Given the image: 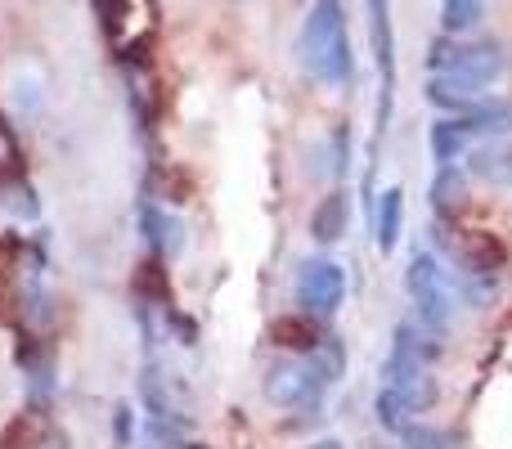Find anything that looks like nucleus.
I'll return each mask as SVG.
<instances>
[{
    "label": "nucleus",
    "instance_id": "nucleus-1",
    "mask_svg": "<svg viewBox=\"0 0 512 449\" xmlns=\"http://www.w3.org/2000/svg\"><path fill=\"white\" fill-rule=\"evenodd\" d=\"M297 59L319 86H346L355 72L342 0H315L297 36Z\"/></svg>",
    "mask_w": 512,
    "mask_h": 449
},
{
    "label": "nucleus",
    "instance_id": "nucleus-2",
    "mask_svg": "<svg viewBox=\"0 0 512 449\" xmlns=\"http://www.w3.org/2000/svg\"><path fill=\"white\" fill-rule=\"evenodd\" d=\"M405 288H409V301H414V315H418V328L432 337H445L450 333V319H454V283L450 274L441 270L432 252L418 247L409 256V270H405Z\"/></svg>",
    "mask_w": 512,
    "mask_h": 449
},
{
    "label": "nucleus",
    "instance_id": "nucleus-3",
    "mask_svg": "<svg viewBox=\"0 0 512 449\" xmlns=\"http://www.w3.org/2000/svg\"><path fill=\"white\" fill-rule=\"evenodd\" d=\"M369 41L378 59V126H373V158L391 126V99H396V32H391V0H369Z\"/></svg>",
    "mask_w": 512,
    "mask_h": 449
},
{
    "label": "nucleus",
    "instance_id": "nucleus-4",
    "mask_svg": "<svg viewBox=\"0 0 512 449\" xmlns=\"http://www.w3.org/2000/svg\"><path fill=\"white\" fill-rule=\"evenodd\" d=\"M436 247H445L459 274H499L508 261L504 243L486 229H450L445 221H436Z\"/></svg>",
    "mask_w": 512,
    "mask_h": 449
},
{
    "label": "nucleus",
    "instance_id": "nucleus-5",
    "mask_svg": "<svg viewBox=\"0 0 512 449\" xmlns=\"http://www.w3.org/2000/svg\"><path fill=\"white\" fill-rule=\"evenodd\" d=\"M265 400L283 409H319L328 382L319 378V369L310 360H279L265 369Z\"/></svg>",
    "mask_w": 512,
    "mask_h": 449
},
{
    "label": "nucleus",
    "instance_id": "nucleus-6",
    "mask_svg": "<svg viewBox=\"0 0 512 449\" xmlns=\"http://www.w3.org/2000/svg\"><path fill=\"white\" fill-rule=\"evenodd\" d=\"M346 301V270L328 256H315L297 270V306L306 315H333Z\"/></svg>",
    "mask_w": 512,
    "mask_h": 449
},
{
    "label": "nucleus",
    "instance_id": "nucleus-7",
    "mask_svg": "<svg viewBox=\"0 0 512 449\" xmlns=\"http://www.w3.org/2000/svg\"><path fill=\"white\" fill-rule=\"evenodd\" d=\"M270 342L279 346V351H297V355H310L324 346V328L315 324V315H279L270 324Z\"/></svg>",
    "mask_w": 512,
    "mask_h": 449
},
{
    "label": "nucleus",
    "instance_id": "nucleus-8",
    "mask_svg": "<svg viewBox=\"0 0 512 449\" xmlns=\"http://www.w3.org/2000/svg\"><path fill=\"white\" fill-rule=\"evenodd\" d=\"M468 171L495 189H512V144L486 140L477 149H468Z\"/></svg>",
    "mask_w": 512,
    "mask_h": 449
},
{
    "label": "nucleus",
    "instance_id": "nucleus-9",
    "mask_svg": "<svg viewBox=\"0 0 512 449\" xmlns=\"http://www.w3.org/2000/svg\"><path fill=\"white\" fill-rule=\"evenodd\" d=\"M472 149V131L463 117H441V122L432 126V158L436 167H459L463 158H468Z\"/></svg>",
    "mask_w": 512,
    "mask_h": 449
},
{
    "label": "nucleus",
    "instance_id": "nucleus-10",
    "mask_svg": "<svg viewBox=\"0 0 512 449\" xmlns=\"http://www.w3.org/2000/svg\"><path fill=\"white\" fill-rule=\"evenodd\" d=\"M346 221H351V198L342 189H333L328 198H319V207L310 212V238L315 243H337L346 234Z\"/></svg>",
    "mask_w": 512,
    "mask_h": 449
},
{
    "label": "nucleus",
    "instance_id": "nucleus-11",
    "mask_svg": "<svg viewBox=\"0 0 512 449\" xmlns=\"http://www.w3.org/2000/svg\"><path fill=\"white\" fill-rule=\"evenodd\" d=\"M140 225H144V238H149V247L158 256H176L180 247H185V225H180L171 212H162V207H153V203L144 207Z\"/></svg>",
    "mask_w": 512,
    "mask_h": 449
},
{
    "label": "nucleus",
    "instance_id": "nucleus-12",
    "mask_svg": "<svg viewBox=\"0 0 512 449\" xmlns=\"http://www.w3.org/2000/svg\"><path fill=\"white\" fill-rule=\"evenodd\" d=\"M400 229H405V194H400V189H387V194H378V207H373L378 252H396Z\"/></svg>",
    "mask_w": 512,
    "mask_h": 449
},
{
    "label": "nucleus",
    "instance_id": "nucleus-13",
    "mask_svg": "<svg viewBox=\"0 0 512 449\" xmlns=\"http://www.w3.org/2000/svg\"><path fill=\"white\" fill-rule=\"evenodd\" d=\"M45 436H50V423L36 409H23V414L9 418V427L0 432V449H41Z\"/></svg>",
    "mask_w": 512,
    "mask_h": 449
},
{
    "label": "nucleus",
    "instance_id": "nucleus-14",
    "mask_svg": "<svg viewBox=\"0 0 512 449\" xmlns=\"http://www.w3.org/2000/svg\"><path fill=\"white\" fill-rule=\"evenodd\" d=\"M463 198H468V180H463V171L459 167H436V180H432V207H436V216L459 212Z\"/></svg>",
    "mask_w": 512,
    "mask_h": 449
},
{
    "label": "nucleus",
    "instance_id": "nucleus-15",
    "mask_svg": "<svg viewBox=\"0 0 512 449\" xmlns=\"http://www.w3.org/2000/svg\"><path fill=\"white\" fill-rule=\"evenodd\" d=\"M463 122H468V131H472V140L477 135H508L512 131V104H472L468 113H463Z\"/></svg>",
    "mask_w": 512,
    "mask_h": 449
},
{
    "label": "nucleus",
    "instance_id": "nucleus-16",
    "mask_svg": "<svg viewBox=\"0 0 512 449\" xmlns=\"http://www.w3.org/2000/svg\"><path fill=\"white\" fill-rule=\"evenodd\" d=\"M373 414H378V423L387 427L391 436H400L409 423H414V414H409V405L400 400V391H391V387H382L378 391V400H373Z\"/></svg>",
    "mask_w": 512,
    "mask_h": 449
},
{
    "label": "nucleus",
    "instance_id": "nucleus-17",
    "mask_svg": "<svg viewBox=\"0 0 512 449\" xmlns=\"http://www.w3.org/2000/svg\"><path fill=\"white\" fill-rule=\"evenodd\" d=\"M400 445H405V449H459L454 432L432 427V423H409L405 432H400Z\"/></svg>",
    "mask_w": 512,
    "mask_h": 449
},
{
    "label": "nucleus",
    "instance_id": "nucleus-18",
    "mask_svg": "<svg viewBox=\"0 0 512 449\" xmlns=\"http://www.w3.org/2000/svg\"><path fill=\"white\" fill-rule=\"evenodd\" d=\"M481 9H486V0H445L441 5L445 32H463V27H472L481 18Z\"/></svg>",
    "mask_w": 512,
    "mask_h": 449
},
{
    "label": "nucleus",
    "instance_id": "nucleus-19",
    "mask_svg": "<svg viewBox=\"0 0 512 449\" xmlns=\"http://www.w3.org/2000/svg\"><path fill=\"white\" fill-rule=\"evenodd\" d=\"M14 171H18V144H14V131L5 126V117H0V185L14 180Z\"/></svg>",
    "mask_w": 512,
    "mask_h": 449
},
{
    "label": "nucleus",
    "instance_id": "nucleus-20",
    "mask_svg": "<svg viewBox=\"0 0 512 449\" xmlns=\"http://www.w3.org/2000/svg\"><path fill=\"white\" fill-rule=\"evenodd\" d=\"M131 427H135L131 409H126V405H117V418H113V436H117V445H126V441H131Z\"/></svg>",
    "mask_w": 512,
    "mask_h": 449
},
{
    "label": "nucleus",
    "instance_id": "nucleus-21",
    "mask_svg": "<svg viewBox=\"0 0 512 449\" xmlns=\"http://www.w3.org/2000/svg\"><path fill=\"white\" fill-rule=\"evenodd\" d=\"M301 449H346V445L333 441V436H324V441H310V445H301Z\"/></svg>",
    "mask_w": 512,
    "mask_h": 449
},
{
    "label": "nucleus",
    "instance_id": "nucleus-22",
    "mask_svg": "<svg viewBox=\"0 0 512 449\" xmlns=\"http://www.w3.org/2000/svg\"><path fill=\"white\" fill-rule=\"evenodd\" d=\"M364 449H387V445H364Z\"/></svg>",
    "mask_w": 512,
    "mask_h": 449
}]
</instances>
